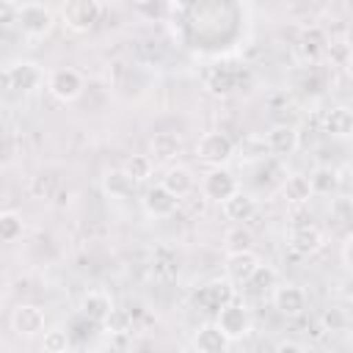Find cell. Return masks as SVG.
Wrapping results in <instances>:
<instances>
[{
  "label": "cell",
  "instance_id": "5bb4252c",
  "mask_svg": "<svg viewBox=\"0 0 353 353\" xmlns=\"http://www.w3.org/2000/svg\"><path fill=\"white\" fill-rule=\"evenodd\" d=\"M176 204H179V199L163 182L154 185V188H149L146 196H143V210L152 218H171L176 212Z\"/></svg>",
  "mask_w": 353,
  "mask_h": 353
},
{
  "label": "cell",
  "instance_id": "1f68e13d",
  "mask_svg": "<svg viewBox=\"0 0 353 353\" xmlns=\"http://www.w3.org/2000/svg\"><path fill=\"white\" fill-rule=\"evenodd\" d=\"M320 325H323V331H345V325H347V314L342 312V309H336V306H331V309H325L323 314H320Z\"/></svg>",
  "mask_w": 353,
  "mask_h": 353
},
{
  "label": "cell",
  "instance_id": "d6986e66",
  "mask_svg": "<svg viewBox=\"0 0 353 353\" xmlns=\"http://www.w3.org/2000/svg\"><path fill=\"white\" fill-rule=\"evenodd\" d=\"M240 83H243V72L234 69V66H218V69H212L210 77H207V88H210V94H215V97H229V94H234V91L240 88Z\"/></svg>",
  "mask_w": 353,
  "mask_h": 353
},
{
  "label": "cell",
  "instance_id": "83f0119b",
  "mask_svg": "<svg viewBox=\"0 0 353 353\" xmlns=\"http://www.w3.org/2000/svg\"><path fill=\"white\" fill-rule=\"evenodd\" d=\"M154 273L160 279H174L179 273V262H176V254L171 248H165V245L157 248V254H154Z\"/></svg>",
  "mask_w": 353,
  "mask_h": 353
},
{
  "label": "cell",
  "instance_id": "4dcf8cb0",
  "mask_svg": "<svg viewBox=\"0 0 353 353\" xmlns=\"http://www.w3.org/2000/svg\"><path fill=\"white\" fill-rule=\"evenodd\" d=\"M268 152L270 149H268L265 138H256V135H251L240 143V157L243 160H262V157H268Z\"/></svg>",
  "mask_w": 353,
  "mask_h": 353
},
{
  "label": "cell",
  "instance_id": "603a6c76",
  "mask_svg": "<svg viewBox=\"0 0 353 353\" xmlns=\"http://www.w3.org/2000/svg\"><path fill=\"white\" fill-rule=\"evenodd\" d=\"M323 50H325V39H323V33H320L317 28L303 30V33H301V39H298V44H295L298 58H301L303 63H309V66H314V63L320 61Z\"/></svg>",
  "mask_w": 353,
  "mask_h": 353
},
{
  "label": "cell",
  "instance_id": "484cf974",
  "mask_svg": "<svg viewBox=\"0 0 353 353\" xmlns=\"http://www.w3.org/2000/svg\"><path fill=\"white\" fill-rule=\"evenodd\" d=\"M121 168H124L135 182H146V179L152 176V171H154V163H152L149 154H130Z\"/></svg>",
  "mask_w": 353,
  "mask_h": 353
},
{
  "label": "cell",
  "instance_id": "8d00e7d4",
  "mask_svg": "<svg viewBox=\"0 0 353 353\" xmlns=\"http://www.w3.org/2000/svg\"><path fill=\"white\" fill-rule=\"evenodd\" d=\"M345 72H347V77L353 80V50H347V58H345Z\"/></svg>",
  "mask_w": 353,
  "mask_h": 353
},
{
  "label": "cell",
  "instance_id": "52a82bcc",
  "mask_svg": "<svg viewBox=\"0 0 353 353\" xmlns=\"http://www.w3.org/2000/svg\"><path fill=\"white\" fill-rule=\"evenodd\" d=\"M215 323L221 325V331H223L232 342H237V339L248 336V334H251V325H254L251 312H248V309H245V303H240L237 298H232L229 303H223V306L218 309Z\"/></svg>",
  "mask_w": 353,
  "mask_h": 353
},
{
  "label": "cell",
  "instance_id": "ffe728a7",
  "mask_svg": "<svg viewBox=\"0 0 353 353\" xmlns=\"http://www.w3.org/2000/svg\"><path fill=\"white\" fill-rule=\"evenodd\" d=\"M149 149L154 154V160H174L182 154L185 149V141L179 132H171V130H163V132H154L152 141H149Z\"/></svg>",
  "mask_w": 353,
  "mask_h": 353
},
{
  "label": "cell",
  "instance_id": "d6a6232c",
  "mask_svg": "<svg viewBox=\"0 0 353 353\" xmlns=\"http://www.w3.org/2000/svg\"><path fill=\"white\" fill-rule=\"evenodd\" d=\"M251 243H254V237H251V232H248L243 223H234V229L226 232V245H229V251L251 248Z\"/></svg>",
  "mask_w": 353,
  "mask_h": 353
},
{
  "label": "cell",
  "instance_id": "f35d334b",
  "mask_svg": "<svg viewBox=\"0 0 353 353\" xmlns=\"http://www.w3.org/2000/svg\"><path fill=\"white\" fill-rule=\"evenodd\" d=\"M350 314H353V306H350Z\"/></svg>",
  "mask_w": 353,
  "mask_h": 353
},
{
  "label": "cell",
  "instance_id": "5b68a950",
  "mask_svg": "<svg viewBox=\"0 0 353 353\" xmlns=\"http://www.w3.org/2000/svg\"><path fill=\"white\" fill-rule=\"evenodd\" d=\"M47 91H50L58 102L69 105V102H74V99L83 97V91H85V77H83L77 69H72V66L52 69V72L47 74Z\"/></svg>",
  "mask_w": 353,
  "mask_h": 353
},
{
  "label": "cell",
  "instance_id": "9a60e30c",
  "mask_svg": "<svg viewBox=\"0 0 353 353\" xmlns=\"http://www.w3.org/2000/svg\"><path fill=\"white\" fill-rule=\"evenodd\" d=\"M80 314H85L88 320L102 325V323H108L113 317V298L105 290H88L80 298Z\"/></svg>",
  "mask_w": 353,
  "mask_h": 353
},
{
  "label": "cell",
  "instance_id": "4316f807",
  "mask_svg": "<svg viewBox=\"0 0 353 353\" xmlns=\"http://www.w3.org/2000/svg\"><path fill=\"white\" fill-rule=\"evenodd\" d=\"M72 347V334L63 331V328H50L44 331V339H41V350L44 353H66Z\"/></svg>",
  "mask_w": 353,
  "mask_h": 353
},
{
  "label": "cell",
  "instance_id": "7402d4cb",
  "mask_svg": "<svg viewBox=\"0 0 353 353\" xmlns=\"http://www.w3.org/2000/svg\"><path fill=\"white\" fill-rule=\"evenodd\" d=\"M135 179L124 171V168H110L102 174V190L110 196V199H130L132 190H135Z\"/></svg>",
  "mask_w": 353,
  "mask_h": 353
},
{
  "label": "cell",
  "instance_id": "74e56055",
  "mask_svg": "<svg viewBox=\"0 0 353 353\" xmlns=\"http://www.w3.org/2000/svg\"><path fill=\"white\" fill-rule=\"evenodd\" d=\"M345 8H347V11L353 14V0H345Z\"/></svg>",
  "mask_w": 353,
  "mask_h": 353
},
{
  "label": "cell",
  "instance_id": "8992f818",
  "mask_svg": "<svg viewBox=\"0 0 353 353\" xmlns=\"http://www.w3.org/2000/svg\"><path fill=\"white\" fill-rule=\"evenodd\" d=\"M8 325L19 339H33V336L44 334L47 314L39 303H17L8 314Z\"/></svg>",
  "mask_w": 353,
  "mask_h": 353
},
{
  "label": "cell",
  "instance_id": "44dd1931",
  "mask_svg": "<svg viewBox=\"0 0 353 353\" xmlns=\"http://www.w3.org/2000/svg\"><path fill=\"white\" fill-rule=\"evenodd\" d=\"M163 185H165L176 199H185V196L193 193L196 176H193V171H190L188 165H171V168H165V174H163Z\"/></svg>",
  "mask_w": 353,
  "mask_h": 353
},
{
  "label": "cell",
  "instance_id": "6da1fadb",
  "mask_svg": "<svg viewBox=\"0 0 353 353\" xmlns=\"http://www.w3.org/2000/svg\"><path fill=\"white\" fill-rule=\"evenodd\" d=\"M102 19V0H63L61 22L72 33H88Z\"/></svg>",
  "mask_w": 353,
  "mask_h": 353
},
{
  "label": "cell",
  "instance_id": "2e32d148",
  "mask_svg": "<svg viewBox=\"0 0 353 353\" xmlns=\"http://www.w3.org/2000/svg\"><path fill=\"white\" fill-rule=\"evenodd\" d=\"M229 345H232V339L221 331L218 323H204V325H199V331H196V336H193V347H196L199 353H223V350H229Z\"/></svg>",
  "mask_w": 353,
  "mask_h": 353
},
{
  "label": "cell",
  "instance_id": "e0dca14e",
  "mask_svg": "<svg viewBox=\"0 0 353 353\" xmlns=\"http://www.w3.org/2000/svg\"><path fill=\"white\" fill-rule=\"evenodd\" d=\"M221 210H223L226 221H232V223H245V221H251V218L256 215V199H254L251 193L237 190V193H232V196L221 204Z\"/></svg>",
  "mask_w": 353,
  "mask_h": 353
},
{
  "label": "cell",
  "instance_id": "9c48e42d",
  "mask_svg": "<svg viewBox=\"0 0 353 353\" xmlns=\"http://www.w3.org/2000/svg\"><path fill=\"white\" fill-rule=\"evenodd\" d=\"M325 237L320 232V226L314 223H295L287 234V245L295 256H314L320 248H323Z\"/></svg>",
  "mask_w": 353,
  "mask_h": 353
},
{
  "label": "cell",
  "instance_id": "f1b7e54d",
  "mask_svg": "<svg viewBox=\"0 0 353 353\" xmlns=\"http://www.w3.org/2000/svg\"><path fill=\"white\" fill-rule=\"evenodd\" d=\"M312 188H314V193H323V196H328L334 188H336V182H339V176H336V171L334 168H328V165H320L312 176Z\"/></svg>",
  "mask_w": 353,
  "mask_h": 353
},
{
  "label": "cell",
  "instance_id": "277c9868",
  "mask_svg": "<svg viewBox=\"0 0 353 353\" xmlns=\"http://www.w3.org/2000/svg\"><path fill=\"white\" fill-rule=\"evenodd\" d=\"M234 141L226 135V132H218V130H212V132H204L201 138H199V143H196V157L204 163V165H210V168H215V165H226L232 157H234Z\"/></svg>",
  "mask_w": 353,
  "mask_h": 353
},
{
  "label": "cell",
  "instance_id": "4fadbf2b",
  "mask_svg": "<svg viewBox=\"0 0 353 353\" xmlns=\"http://www.w3.org/2000/svg\"><path fill=\"white\" fill-rule=\"evenodd\" d=\"M265 143H268L270 154L287 157V154H295V152H298V146H301V132H298V127H292V124H273V127L265 132Z\"/></svg>",
  "mask_w": 353,
  "mask_h": 353
},
{
  "label": "cell",
  "instance_id": "ac0fdd59",
  "mask_svg": "<svg viewBox=\"0 0 353 353\" xmlns=\"http://www.w3.org/2000/svg\"><path fill=\"white\" fill-rule=\"evenodd\" d=\"M323 132L331 138H350L353 135V108L347 105H334L323 116Z\"/></svg>",
  "mask_w": 353,
  "mask_h": 353
},
{
  "label": "cell",
  "instance_id": "f546056e",
  "mask_svg": "<svg viewBox=\"0 0 353 353\" xmlns=\"http://www.w3.org/2000/svg\"><path fill=\"white\" fill-rule=\"evenodd\" d=\"M245 287H251L254 292H262V290L276 287V270H273V268H268V265H259V268L254 270V276L245 281Z\"/></svg>",
  "mask_w": 353,
  "mask_h": 353
},
{
  "label": "cell",
  "instance_id": "3957f363",
  "mask_svg": "<svg viewBox=\"0 0 353 353\" xmlns=\"http://www.w3.org/2000/svg\"><path fill=\"white\" fill-rule=\"evenodd\" d=\"M44 83V72L33 61H11L3 66V85L14 94H30Z\"/></svg>",
  "mask_w": 353,
  "mask_h": 353
},
{
  "label": "cell",
  "instance_id": "7a4b0ae2",
  "mask_svg": "<svg viewBox=\"0 0 353 353\" xmlns=\"http://www.w3.org/2000/svg\"><path fill=\"white\" fill-rule=\"evenodd\" d=\"M17 28L28 39H44L55 28V14L44 3H22L17 6Z\"/></svg>",
  "mask_w": 353,
  "mask_h": 353
},
{
  "label": "cell",
  "instance_id": "d590c367",
  "mask_svg": "<svg viewBox=\"0 0 353 353\" xmlns=\"http://www.w3.org/2000/svg\"><path fill=\"white\" fill-rule=\"evenodd\" d=\"M276 350H303V345L301 342H292V339H281L276 345Z\"/></svg>",
  "mask_w": 353,
  "mask_h": 353
},
{
  "label": "cell",
  "instance_id": "8fae6325",
  "mask_svg": "<svg viewBox=\"0 0 353 353\" xmlns=\"http://www.w3.org/2000/svg\"><path fill=\"white\" fill-rule=\"evenodd\" d=\"M262 265L259 254L254 248H240V251H229L226 254V279L232 284H245L254 270Z\"/></svg>",
  "mask_w": 353,
  "mask_h": 353
},
{
  "label": "cell",
  "instance_id": "836d02e7",
  "mask_svg": "<svg viewBox=\"0 0 353 353\" xmlns=\"http://www.w3.org/2000/svg\"><path fill=\"white\" fill-rule=\"evenodd\" d=\"M58 188H61V179L52 176V174H44V171H41V174L33 179V196H39V199H44V196L50 199Z\"/></svg>",
  "mask_w": 353,
  "mask_h": 353
},
{
  "label": "cell",
  "instance_id": "cb8c5ba5",
  "mask_svg": "<svg viewBox=\"0 0 353 353\" xmlns=\"http://www.w3.org/2000/svg\"><path fill=\"white\" fill-rule=\"evenodd\" d=\"M281 196L290 201V204H306L312 196H314V188H312V179L306 174H290L281 185Z\"/></svg>",
  "mask_w": 353,
  "mask_h": 353
},
{
  "label": "cell",
  "instance_id": "30bf717a",
  "mask_svg": "<svg viewBox=\"0 0 353 353\" xmlns=\"http://www.w3.org/2000/svg\"><path fill=\"white\" fill-rule=\"evenodd\" d=\"M232 298H234L232 281H229V279H212V281H207L204 287H199V292L193 295V303H196L201 312H215V314H218V309H221L223 303H229Z\"/></svg>",
  "mask_w": 353,
  "mask_h": 353
},
{
  "label": "cell",
  "instance_id": "e575fe53",
  "mask_svg": "<svg viewBox=\"0 0 353 353\" xmlns=\"http://www.w3.org/2000/svg\"><path fill=\"white\" fill-rule=\"evenodd\" d=\"M342 262H345V268L347 270H353V232L345 237V243H342Z\"/></svg>",
  "mask_w": 353,
  "mask_h": 353
},
{
  "label": "cell",
  "instance_id": "7c38bea8",
  "mask_svg": "<svg viewBox=\"0 0 353 353\" xmlns=\"http://www.w3.org/2000/svg\"><path fill=\"white\" fill-rule=\"evenodd\" d=\"M273 306L284 317H301L306 312V292L298 284H279L273 287Z\"/></svg>",
  "mask_w": 353,
  "mask_h": 353
},
{
  "label": "cell",
  "instance_id": "d4e9b609",
  "mask_svg": "<svg viewBox=\"0 0 353 353\" xmlns=\"http://www.w3.org/2000/svg\"><path fill=\"white\" fill-rule=\"evenodd\" d=\"M25 234V221L17 210H3L0 212V240L3 243H14Z\"/></svg>",
  "mask_w": 353,
  "mask_h": 353
},
{
  "label": "cell",
  "instance_id": "ba28073f",
  "mask_svg": "<svg viewBox=\"0 0 353 353\" xmlns=\"http://www.w3.org/2000/svg\"><path fill=\"white\" fill-rule=\"evenodd\" d=\"M240 185H237V176L232 171H226L223 165H215L204 174L201 179V193L207 201H215V204H223L232 193H237Z\"/></svg>",
  "mask_w": 353,
  "mask_h": 353
}]
</instances>
